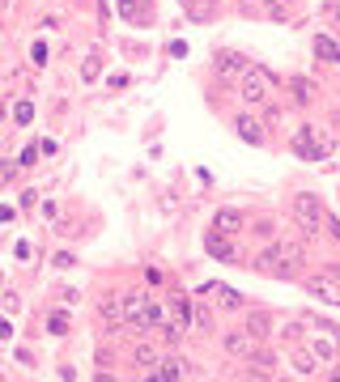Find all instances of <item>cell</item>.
I'll return each instance as SVG.
<instances>
[{
    "instance_id": "obj_5",
    "label": "cell",
    "mask_w": 340,
    "mask_h": 382,
    "mask_svg": "<svg viewBox=\"0 0 340 382\" xmlns=\"http://www.w3.org/2000/svg\"><path fill=\"white\" fill-rule=\"evenodd\" d=\"M289 213H294V221L302 225V234H306V238L315 234V229H323V217H328L323 200H319V195H310V191L294 195V204H289Z\"/></svg>"
},
{
    "instance_id": "obj_22",
    "label": "cell",
    "mask_w": 340,
    "mask_h": 382,
    "mask_svg": "<svg viewBox=\"0 0 340 382\" xmlns=\"http://www.w3.org/2000/svg\"><path fill=\"white\" fill-rule=\"evenodd\" d=\"M13 119H17L21 127H26V123L34 119V102H26V98H21V102H17V107H13Z\"/></svg>"
},
{
    "instance_id": "obj_7",
    "label": "cell",
    "mask_w": 340,
    "mask_h": 382,
    "mask_svg": "<svg viewBox=\"0 0 340 382\" xmlns=\"http://www.w3.org/2000/svg\"><path fill=\"white\" fill-rule=\"evenodd\" d=\"M204 251L213 255L217 264H238V242H230V234H217V229H209V234H204Z\"/></svg>"
},
{
    "instance_id": "obj_17",
    "label": "cell",
    "mask_w": 340,
    "mask_h": 382,
    "mask_svg": "<svg viewBox=\"0 0 340 382\" xmlns=\"http://www.w3.org/2000/svg\"><path fill=\"white\" fill-rule=\"evenodd\" d=\"M315 56H319L323 64H340V47L332 34H315Z\"/></svg>"
},
{
    "instance_id": "obj_8",
    "label": "cell",
    "mask_w": 340,
    "mask_h": 382,
    "mask_svg": "<svg viewBox=\"0 0 340 382\" xmlns=\"http://www.w3.org/2000/svg\"><path fill=\"white\" fill-rule=\"evenodd\" d=\"M226 352L230 357H242V361H247V357H259V340L255 336H247V331H226Z\"/></svg>"
},
{
    "instance_id": "obj_19",
    "label": "cell",
    "mask_w": 340,
    "mask_h": 382,
    "mask_svg": "<svg viewBox=\"0 0 340 382\" xmlns=\"http://www.w3.org/2000/svg\"><path fill=\"white\" fill-rule=\"evenodd\" d=\"M132 365H140V370H149V365H158V348L140 340V344L132 348Z\"/></svg>"
},
{
    "instance_id": "obj_25",
    "label": "cell",
    "mask_w": 340,
    "mask_h": 382,
    "mask_svg": "<svg viewBox=\"0 0 340 382\" xmlns=\"http://www.w3.org/2000/svg\"><path fill=\"white\" fill-rule=\"evenodd\" d=\"M34 162H39V149H34V145L21 149V162H17V166H34Z\"/></svg>"
},
{
    "instance_id": "obj_4",
    "label": "cell",
    "mask_w": 340,
    "mask_h": 382,
    "mask_svg": "<svg viewBox=\"0 0 340 382\" xmlns=\"http://www.w3.org/2000/svg\"><path fill=\"white\" fill-rule=\"evenodd\" d=\"M234 85H238V98L247 102V107H264V102H268V94H273V76L264 72L259 64H247V68L238 72Z\"/></svg>"
},
{
    "instance_id": "obj_14",
    "label": "cell",
    "mask_w": 340,
    "mask_h": 382,
    "mask_svg": "<svg viewBox=\"0 0 340 382\" xmlns=\"http://www.w3.org/2000/svg\"><path fill=\"white\" fill-rule=\"evenodd\" d=\"M187 327H191V331H200V336H209V331H213V315H209V306H204V301H191V310H187Z\"/></svg>"
},
{
    "instance_id": "obj_6",
    "label": "cell",
    "mask_w": 340,
    "mask_h": 382,
    "mask_svg": "<svg viewBox=\"0 0 340 382\" xmlns=\"http://www.w3.org/2000/svg\"><path fill=\"white\" fill-rule=\"evenodd\" d=\"M306 293H310V297H319L323 306H336V301H340V280H336V268L310 272V276H306Z\"/></svg>"
},
{
    "instance_id": "obj_15",
    "label": "cell",
    "mask_w": 340,
    "mask_h": 382,
    "mask_svg": "<svg viewBox=\"0 0 340 382\" xmlns=\"http://www.w3.org/2000/svg\"><path fill=\"white\" fill-rule=\"evenodd\" d=\"M213 229H217V234H230V238H234L238 229H242V213H238V209H222V213L213 217Z\"/></svg>"
},
{
    "instance_id": "obj_9",
    "label": "cell",
    "mask_w": 340,
    "mask_h": 382,
    "mask_svg": "<svg viewBox=\"0 0 340 382\" xmlns=\"http://www.w3.org/2000/svg\"><path fill=\"white\" fill-rule=\"evenodd\" d=\"M242 68H247V60H242L238 51H222V56L213 60V72L222 76L226 85H234V81H238V72H242Z\"/></svg>"
},
{
    "instance_id": "obj_11",
    "label": "cell",
    "mask_w": 340,
    "mask_h": 382,
    "mask_svg": "<svg viewBox=\"0 0 340 382\" xmlns=\"http://www.w3.org/2000/svg\"><path fill=\"white\" fill-rule=\"evenodd\" d=\"M242 331L255 336V340H268V336H273V315H268V310H251L247 323H242Z\"/></svg>"
},
{
    "instance_id": "obj_20",
    "label": "cell",
    "mask_w": 340,
    "mask_h": 382,
    "mask_svg": "<svg viewBox=\"0 0 340 382\" xmlns=\"http://www.w3.org/2000/svg\"><path fill=\"white\" fill-rule=\"evenodd\" d=\"M315 94H319V85H315V81H306V76H298V81H294V98L298 102H310Z\"/></svg>"
},
{
    "instance_id": "obj_27",
    "label": "cell",
    "mask_w": 340,
    "mask_h": 382,
    "mask_svg": "<svg viewBox=\"0 0 340 382\" xmlns=\"http://www.w3.org/2000/svg\"><path fill=\"white\" fill-rule=\"evenodd\" d=\"M0 340H13V327H9L5 319H0Z\"/></svg>"
},
{
    "instance_id": "obj_23",
    "label": "cell",
    "mask_w": 340,
    "mask_h": 382,
    "mask_svg": "<svg viewBox=\"0 0 340 382\" xmlns=\"http://www.w3.org/2000/svg\"><path fill=\"white\" fill-rule=\"evenodd\" d=\"M81 76H85V81H94V76H98V56H89V60L81 64Z\"/></svg>"
},
{
    "instance_id": "obj_3",
    "label": "cell",
    "mask_w": 340,
    "mask_h": 382,
    "mask_svg": "<svg viewBox=\"0 0 340 382\" xmlns=\"http://www.w3.org/2000/svg\"><path fill=\"white\" fill-rule=\"evenodd\" d=\"M289 145H294V153H298V158H306V162H323V158H332V136L323 132V127H315V123H302Z\"/></svg>"
},
{
    "instance_id": "obj_21",
    "label": "cell",
    "mask_w": 340,
    "mask_h": 382,
    "mask_svg": "<svg viewBox=\"0 0 340 382\" xmlns=\"http://www.w3.org/2000/svg\"><path fill=\"white\" fill-rule=\"evenodd\" d=\"M47 331H52V336H68V315H64V310H52V319H47Z\"/></svg>"
},
{
    "instance_id": "obj_26",
    "label": "cell",
    "mask_w": 340,
    "mask_h": 382,
    "mask_svg": "<svg viewBox=\"0 0 340 382\" xmlns=\"http://www.w3.org/2000/svg\"><path fill=\"white\" fill-rule=\"evenodd\" d=\"M323 229H328V234H332V238H340V221H336V217H332V213H328V217H323Z\"/></svg>"
},
{
    "instance_id": "obj_16",
    "label": "cell",
    "mask_w": 340,
    "mask_h": 382,
    "mask_svg": "<svg viewBox=\"0 0 340 382\" xmlns=\"http://www.w3.org/2000/svg\"><path fill=\"white\" fill-rule=\"evenodd\" d=\"M234 132L247 140V145H264V132H259V119H251V115H238L234 119Z\"/></svg>"
},
{
    "instance_id": "obj_2",
    "label": "cell",
    "mask_w": 340,
    "mask_h": 382,
    "mask_svg": "<svg viewBox=\"0 0 340 382\" xmlns=\"http://www.w3.org/2000/svg\"><path fill=\"white\" fill-rule=\"evenodd\" d=\"M119 306H124V323L136 327V331H158L166 310H162V301L153 293H128V297H119Z\"/></svg>"
},
{
    "instance_id": "obj_1",
    "label": "cell",
    "mask_w": 340,
    "mask_h": 382,
    "mask_svg": "<svg viewBox=\"0 0 340 382\" xmlns=\"http://www.w3.org/2000/svg\"><path fill=\"white\" fill-rule=\"evenodd\" d=\"M302 259H306V255H302V242H273L268 251H264L259 255V259H255V268L264 272V276H277V280H294L298 276V268H302Z\"/></svg>"
},
{
    "instance_id": "obj_13",
    "label": "cell",
    "mask_w": 340,
    "mask_h": 382,
    "mask_svg": "<svg viewBox=\"0 0 340 382\" xmlns=\"http://www.w3.org/2000/svg\"><path fill=\"white\" fill-rule=\"evenodd\" d=\"M179 5H183V13H187L191 21H213L217 9H222L217 0H179Z\"/></svg>"
},
{
    "instance_id": "obj_12",
    "label": "cell",
    "mask_w": 340,
    "mask_h": 382,
    "mask_svg": "<svg viewBox=\"0 0 340 382\" xmlns=\"http://www.w3.org/2000/svg\"><path fill=\"white\" fill-rule=\"evenodd\" d=\"M153 378L158 382H179V378H187V361H183V357H166V361H158Z\"/></svg>"
},
{
    "instance_id": "obj_24",
    "label": "cell",
    "mask_w": 340,
    "mask_h": 382,
    "mask_svg": "<svg viewBox=\"0 0 340 382\" xmlns=\"http://www.w3.org/2000/svg\"><path fill=\"white\" fill-rule=\"evenodd\" d=\"M315 357H319V361H332V344L328 340H315Z\"/></svg>"
},
{
    "instance_id": "obj_18",
    "label": "cell",
    "mask_w": 340,
    "mask_h": 382,
    "mask_svg": "<svg viewBox=\"0 0 340 382\" xmlns=\"http://www.w3.org/2000/svg\"><path fill=\"white\" fill-rule=\"evenodd\" d=\"M98 315H103V323H111V327L124 323V306H119V293H111V297L98 306Z\"/></svg>"
},
{
    "instance_id": "obj_10",
    "label": "cell",
    "mask_w": 340,
    "mask_h": 382,
    "mask_svg": "<svg viewBox=\"0 0 340 382\" xmlns=\"http://www.w3.org/2000/svg\"><path fill=\"white\" fill-rule=\"evenodd\" d=\"M196 297H213L222 310H238V306H242V293H234L230 285H217V280H209V285H204Z\"/></svg>"
}]
</instances>
